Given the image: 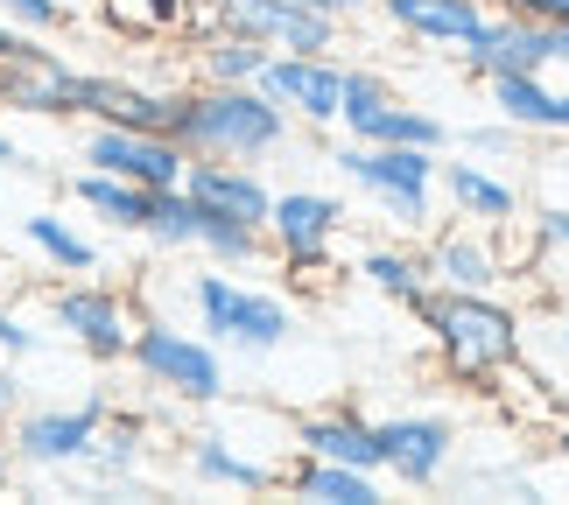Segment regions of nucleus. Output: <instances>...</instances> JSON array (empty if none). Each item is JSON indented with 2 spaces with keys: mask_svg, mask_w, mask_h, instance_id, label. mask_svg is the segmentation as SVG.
<instances>
[{
  "mask_svg": "<svg viewBox=\"0 0 569 505\" xmlns=\"http://www.w3.org/2000/svg\"><path fill=\"white\" fill-rule=\"evenodd\" d=\"M408 310L436 337V351H443V365L457 380L492 386L507 372H520V316L499 302V289H436L429 281Z\"/></svg>",
  "mask_w": 569,
  "mask_h": 505,
  "instance_id": "f257e3e1",
  "label": "nucleus"
},
{
  "mask_svg": "<svg viewBox=\"0 0 569 505\" xmlns=\"http://www.w3.org/2000/svg\"><path fill=\"white\" fill-rule=\"evenodd\" d=\"M177 141L218 162H274L296 141V120L260 84H183Z\"/></svg>",
  "mask_w": 569,
  "mask_h": 505,
  "instance_id": "f03ea898",
  "label": "nucleus"
},
{
  "mask_svg": "<svg viewBox=\"0 0 569 505\" xmlns=\"http://www.w3.org/2000/svg\"><path fill=\"white\" fill-rule=\"evenodd\" d=\"M190 316H197V331H204L211 344H226V351H247V358H268V351H281L296 337V310L281 302L274 289H253V281H239L232 267H211L204 260V274H190Z\"/></svg>",
  "mask_w": 569,
  "mask_h": 505,
  "instance_id": "7ed1b4c3",
  "label": "nucleus"
},
{
  "mask_svg": "<svg viewBox=\"0 0 569 505\" xmlns=\"http://www.w3.org/2000/svg\"><path fill=\"white\" fill-rule=\"evenodd\" d=\"M127 365L141 372V386H156L162 401L183 407H218L226 401V344H211L204 331H183L169 316H141L134 344H127Z\"/></svg>",
  "mask_w": 569,
  "mask_h": 505,
  "instance_id": "20e7f679",
  "label": "nucleus"
},
{
  "mask_svg": "<svg viewBox=\"0 0 569 505\" xmlns=\"http://www.w3.org/2000/svg\"><path fill=\"white\" fill-rule=\"evenodd\" d=\"M338 175L352 190L373 196V211L387 218L401 239L415 232H429V218H436V148H373V141H345L338 148Z\"/></svg>",
  "mask_w": 569,
  "mask_h": 505,
  "instance_id": "39448f33",
  "label": "nucleus"
},
{
  "mask_svg": "<svg viewBox=\"0 0 569 505\" xmlns=\"http://www.w3.org/2000/svg\"><path fill=\"white\" fill-rule=\"evenodd\" d=\"M42 316H50V331H63L92 365H127V344H134V302H127L113 281L99 274H71L57 281L50 302H42Z\"/></svg>",
  "mask_w": 569,
  "mask_h": 505,
  "instance_id": "423d86ee",
  "label": "nucleus"
},
{
  "mask_svg": "<svg viewBox=\"0 0 569 505\" xmlns=\"http://www.w3.org/2000/svg\"><path fill=\"white\" fill-rule=\"evenodd\" d=\"M106 414H113V401L106 393H92V401H57V407H21L8 422V450L21 471H84V456H92Z\"/></svg>",
  "mask_w": 569,
  "mask_h": 505,
  "instance_id": "0eeeda50",
  "label": "nucleus"
},
{
  "mask_svg": "<svg viewBox=\"0 0 569 505\" xmlns=\"http://www.w3.org/2000/svg\"><path fill=\"white\" fill-rule=\"evenodd\" d=\"M338 239H345V196H338V190H274L268 253H274L289 274L317 281V274L338 260Z\"/></svg>",
  "mask_w": 569,
  "mask_h": 505,
  "instance_id": "6e6552de",
  "label": "nucleus"
},
{
  "mask_svg": "<svg viewBox=\"0 0 569 505\" xmlns=\"http://www.w3.org/2000/svg\"><path fill=\"white\" fill-rule=\"evenodd\" d=\"M78 162H84V169H106V175H127V183H141V190H177L183 169H190V148H183L177 134H156V127L84 120Z\"/></svg>",
  "mask_w": 569,
  "mask_h": 505,
  "instance_id": "1a4fd4ad",
  "label": "nucleus"
},
{
  "mask_svg": "<svg viewBox=\"0 0 569 505\" xmlns=\"http://www.w3.org/2000/svg\"><path fill=\"white\" fill-rule=\"evenodd\" d=\"M373 435H380V477H393V485H408V492L443 485L450 464H457V422L450 414L408 407V414L373 422Z\"/></svg>",
  "mask_w": 569,
  "mask_h": 505,
  "instance_id": "9d476101",
  "label": "nucleus"
},
{
  "mask_svg": "<svg viewBox=\"0 0 569 505\" xmlns=\"http://www.w3.org/2000/svg\"><path fill=\"white\" fill-rule=\"evenodd\" d=\"M260 92H268L296 127L331 134V127H338V105H345V57H338V50H323V57L274 50L268 71H260Z\"/></svg>",
  "mask_w": 569,
  "mask_h": 505,
  "instance_id": "9b49d317",
  "label": "nucleus"
},
{
  "mask_svg": "<svg viewBox=\"0 0 569 505\" xmlns=\"http://www.w3.org/2000/svg\"><path fill=\"white\" fill-rule=\"evenodd\" d=\"M177 113H183V84H141V78H113V71H78V120L177 134Z\"/></svg>",
  "mask_w": 569,
  "mask_h": 505,
  "instance_id": "f8f14e48",
  "label": "nucleus"
},
{
  "mask_svg": "<svg viewBox=\"0 0 569 505\" xmlns=\"http://www.w3.org/2000/svg\"><path fill=\"white\" fill-rule=\"evenodd\" d=\"M429 281L436 289H499L513 274V253L499 246L492 225H471V218H450V225L429 232Z\"/></svg>",
  "mask_w": 569,
  "mask_h": 505,
  "instance_id": "ddd939ff",
  "label": "nucleus"
},
{
  "mask_svg": "<svg viewBox=\"0 0 569 505\" xmlns=\"http://www.w3.org/2000/svg\"><path fill=\"white\" fill-rule=\"evenodd\" d=\"M0 113L29 120H78V63L42 42L36 57L0 63Z\"/></svg>",
  "mask_w": 569,
  "mask_h": 505,
  "instance_id": "4468645a",
  "label": "nucleus"
},
{
  "mask_svg": "<svg viewBox=\"0 0 569 505\" xmlns=\"http://www.w3.org/2000/svg\"><path fill=\"white\" fill-rule=\"evenodd\" d=\"M436 196L450 204V218H471V225H492V232L520 225V183L499 175L492 162H478V155L436 162Z\"/></svg>",
  "mask_w": 569,
  "mask_h": 505,
  "instance_id": "2eb2a0df",
  "label": "nucleus"
},
{
  "mask_svg": "<svg viewBox=\"0 0 569 505\" xmlns=\"http://www.w3.org/2000/svg\"><path fill=\"white\" fill-rule=\"evenodd\" d=\"M457 63L471 78H492V71H549V29L541 21H520L507 8H486V21L457 42Z\"/></svg>",
  "mask_w": 569,
  "mask_h": 505,
  "instance_id": "dca6fc26",
  "label": "nucleus"
},
{
  "mask_svg": "<svg viewBox=\"0 0 569 505\" xmlns=\"http://www.w3.org/2000/svg\"><path fill=\"white\" fill-rule=\"evenodd\" d=\"M183 190H190L204 211H218V218H239V225H260V232H268L274 183L260 175V162H218V155H190V169H183Z\"/></svg>",
  "mask_w": 569,
  "mask_h": 505,
  "instance_id": "f3484780",
  "label": "nucleus"
},
{
  "mask_svg": "<svg viewBox=\"0 0 569 505\" xmlns=\"http://www.w3.org/2000/svg\"><path fill=\"white\" fill-rule=\"evenodd\" d=\"M183 471L204 492H274L281 485V464H274V456H247L226 428H197L190 450H183Z\"/></svg>",
  "mask_w": 569,
  "mask_h": 505,
  "instance_id": "a211bd4d",
  "label": "nucleus"
},
{
  "mask_svg": "<svg viewBox=\"0 0 569 505\" xmlns=\"http://www.w3.org/2000/svg\"><path fill=\"white\" fill-rule=\"evenodd\" d=\"M373 8L393 36L415 42V50H450L457 57V42L486 21L492 0H373Z\"/></svg>",
  "mask_w": 569,
  "mask_h": 505,
  "instance_id": "6ab92c4d",
  "label": "nucleus"
},
{
  "mask_svg": "<svg viewBox=\"0 0 569 505\" xmlns=\"http://www.w3.org/2000/svg\"><path fill=\"white\" fill-rule=\"evenodd\" d=\"M296 450L302 456H331V464H352V471H380V435H373V422H366L352 401L296 414Z\"/></svg>",
  "mask_w": 569,
  "mask_h": 505,
  "instance_id": "aec40b11",
  "label": "nucleus"
},
{
  "mask_svg": "<svg viewBox=\"0 0 569 505\" xmlns=\"http://www.w3.org/2000/svg\"><path fill=\"white\" fill-rule=\"evenodd\" d=\"M281 492L310 498V505H380V471H352V464H331V456H302L281 464Z\"/></svg>",
  "mask_w": 569,
  "mask_h": 505,
  "instance_id": "412c9836",
  "label": "nucleus"
},
{
  "mask_svg": "<svg viewBox=\"0 0 569 505\" xmlns=\"http://www.w3.org/2000/svg\"><path fill=\"white\" fill-rule=\"evenodd\" d=\"M486 84V113H499L520 134H556V84L549 71H492Z\"/></svg>",
  "mask_w": 569,
  "mask_h": 505,
  "instance_id": "4be33fe9",
  "label": "nucleus"
},
{
  "mask_svg": "<svg viewBox=\"0 0 569 505\" xmlns=\"http://www.w3.org/2000/svg\"><path fill=\"white\" fill-rule=\"evenodd\" d=\"M268 42L239 36V29H211L190 42V84H260V71H268Z\"/></svg>",
  "mask_w": 569,
  "mask_h": 505,
  "instance_id": "5701e85b",
  "label": "nucleus"
},
{
  "mask_svg": "<svg viewBox=\"0 0 569 505\" xmlns=\"http://www.w3.org/2000/svg\"><path fill=\"white\" fill-rule=\"evenodd\" d=\"M63 190H71V204L84 218H99L106 232H141V218H148V190L127 183V175H106V169H84L78 162V175Z\"/></svg>",
  "mask_w": 569,
  "mask_h": 505,
  "instance_id": "b1692460",
  "label": "nucleus"
},
{
  "mask_svg": "<svg viewBox=\"0 0 569 505\" xmlns=\"http://www.w3.org/2000/svg\"><path fill=\"white\" fill-rule=\"evenodd\" d=\"M352 274L366 281L373 295H387V302H408L429 289V253L422 246H408V239H380V246H366L359 260H352Z\"/></svg>",
  "mask_w": 569,
  "mask_h": 505,
  "instance_id": "393cba45",
  "label": "nucleus"
},
{
  "mask_svg": "<svg viewBox=\"0 0 569 505\" xmlns=\"http://www.w3.org/2000/svg\"><path fill=\"white\" fill-rule=\"evenodd\" d=\"M21 239H29V253L50 274H99V239L78 232L63 211H29L21 218Z\"/></svg>",
  "mask_w": 569,
  "mask_h": 505,
  "instance_id": "a878e982",
  "label": "nucleus"
},
{
  "mask_svg": "<svg viewBox=\"0 0 569 505\" xmlns=\"http://www.w3.org/2000/svg\"><path fill=\"white\" fill-rule=\"evenodd\" d=\"M359 141H373V148H436V155H443V148H450V120L393 92L380 113L366 120V134H359Z\"/></svg>",
  "mask_w": 569,
  "mask_h": 505,
  "instance_id": "bb28decb",
  "label": "nucleus"
},
{
  "mask_svg": "<svg viewBox=\"0 0 569 505\" xmlns=\"http://www.w3.org/2000/svg\"><path fill=\"white\" fill-rule=\"evenodd\" d=\"M197 232H204V204L177 183V190H148V218H141V239L156 253H197Z\"/></svg>",
  "mask_w": 569,
  "mask_h": 505,
  "instance_id": "cd10ccee",
  "label": "nucleus"
},
{
  "mask_svg": "<svg viewBox=\"0 0 569 505\" xmlns=\"http://www.w3.org/2000/svg\"><path fill=\"white\" fill-rule=\"evenodd\" d=\"M141 456H148V422H141V414H106V428H99L92 456H84V471H92L99 485H127V477L141 471Z\"/></svg>",
  "mask_w": 569,
  "mask_h": 505,
  "instance_id": "c85d7f7f",
  "label": "nucleus"
},
{
  "mask_svg": "<svg viewBox=\"0 0 569 505\" xmlns=\"http://www.w3.org/2000/svg\"><path fill=\"white\" fill-rule=\"evenodd\" d=\"M197 253L211 260V267H260L268 260V232L260 225H239V218H218V211H204V232H197Z\"/></svg>",
  "mask_w": 569,
  "mask_h": 505,
  "instance_id": "c756f323",
  "label": "nucleus"
},
{
  "mask_svg": "<svg viewBox=\"0 0 569 505\" xmlns=\"http://www.w3.org/2000/svg\"><path fill=\"white\" fill-rule=\"evenodd\" d=\"M387 99H393V84H387L380 71H366V63H345V105H338V134H345V141H359V134H366V120H373Z\"/></svg>",
  "mask_w": 569,
  "mask_h": 505,
  "instance_id": "7c9ffc66",
  "label": "nucleus"
},
{
  "mask_svg": "<svg viewBox=\"0 0 569 505\" xmlns=\"http://www.w3.org/2000/svg\"><path fill=\"white\" fill-rule=\"evenodd\" d=\"M190 0H106V21L120 36H177Z\"/></svg>",
  "mask_w": 569,
  "mask_h": 505,
  "instance_id": "2f4dec72",
  "label": "nucleus"
},
{
  "mask_svg": "<svg viewBox=\"0 0 569 505\" xmlns=\"http://www.w3.org/2000/svg\"><path fill=\"white\" fill-rule=\"evenodd\" d=\"M450 141L465 148V155H478V162H513V155H528V141L535 134H520V127H507V120H471V127H450Z\"/></svg>",
  "mask_w": 569,
  "mask_h": 505,
  "instance_id": "473e14b6",
  "label": "nucleus"
},
{
  "mask_svg": "<svg viewBox=\"0 0 569 505\" xmlns=\"http://www.w3.org/2000/svg\"><path fill=\"white\" fill-rule=\"evenodd\" d=\"M0 14L21 21V29H36V36H57V29H71V21H78L71 0H0Z\"/></svg>",
  "mask_w": 569,
  "mask_h": 505,
  "instance_id": "72a5a7b5",
  "label": "nucleus"
},
{
  "mask_svg": "<svg viewBox=\"0 0 569 505\" xmlns=\"http://www.w3.org/2000/svg\"><path fill=\"white\" fill-rule=\"evenodd\" d=\"M36 351H42V331L14 310L8 295H0V358H14V365H21V358H36Z\"/></svg>",
  "mask_w": 569,
  "mask_h": 505,
  "instance_id": "f704fd0d",
  "label": "nucleus"
},
{
  "mask_svg": "<svg viewBox=\"0 0 569 505\" xmlns=\"http://www.w3.org/2000/svg\"><path fill=\"white\" fill-rule=\"evenodd\" d=\"M492 8H507L520 21H541V29H562L569 21V0H492Z\"/></svg>",
  "mask_w": 569,
  "mask_h": 505,
  "instance_id": "c9c22d12",
  "label": "nucleus"
},
{
  "mask_svg": "<svg viewBox=\"0 0 569 505\" xmlns=\"http://www.w3.org/2000/svg\"><path fill=\"white\" fill-rule=\"evenodd\" d=\"M535 239L556 246V253H569V204H541L535 211Z\"/></svg>",
  "mask_w": 569,
  "mask_h": 505,
  "instance_id": "e433bc0d",
  "label": "nucleus"
},
{
  "mask_svg": "<svg viewBox=\"0 0 569 505\" xmlns=\"http://www.w3.org/2000/svg\"><path fill=\"white\" fill-rule=\"evenodd\" d=\"M29 407V386H21V372H14V358H0V428L14 422V414Z\"/></svg>",
  "mask_w": 569,
  "mask_h": 505,
  "instance_id": "4c0bfd02",
  "label": "nucleus"
},
{
  "mask_svg": "<svg viewBox=\"0 0 569 505\" xmlns=\"http://www.w3.org/2000/svg\"><path fill=\"white\" fill-rule=\"evenodd\" d=\"M302 8H317V14H331V21H352V14L373 8V0H302Z\"/></svg>",
  "mask_w": 569,
  "mask_h": 505,
  "instance_id": "58836bf2",
  "label": "nucleus"
},
{
  "mask_svg": "<svg viewBox=\"0 0 569 505\" xmlns=\"http://www.w3.org/2000/svg\"><path fill=\"white\" fill-rule=\"evenodd\" d=\"M549 71H569V21L549 29Z\"/></svg>",
  "mask_w": 569,
  "mask_h": 505,
  "instance_id": "ea45409f",
  "label": "nucleus"
},
{
  "mask_svg": "<svg viewBox=\"0 0 569 505\" xmlns=\"http://www.w3.org/2000/svg\"><path fill=\"white\" fill-rule=\"evenodd\" d=\"M14 477H21V464H14V450H8V428H0V492H14Z\"/></svg>",
  "mask_w": 569,
  "mask_h": 505,
  "instance_id": "a19ab883",
  "label": "nucleus"
},
{
  "mask_svg": "<svg viewBox=\"0 0 569 505\" xmlns=\"http://www.w3.org/2000/svg\"><path fill=\"white\" fill-rule=\"evenodd\" d=\"M21 162H29V155L14 148V134H0V169H21Z\"/></svg>",
  "mask_w": 569,
  "mask_h": 505,
  "instance_id": "79ce46f5",
  "label": "nucleus"
},
{
  "mask_svg": "<svg viewBox=\"0 0 569 505\" xmlns=\"http://www.w3.org/2000/svg\"><path fill=\"white\" fill-rule=\"evenodd\" d=\"M556 134H569V92H556Z\"/></svg>",
  "mask_w": 569,
  "mask_h": 505,
  "instance_id": "37998d69",
  "label": "nucleus"
},
{
  "mask_svg": "<svg viewBox=\"0 0 569 505\" xmlns=\"http://www.w3.org/2000/svg\"><path fill=\"white\" fill-rule=\"evenodd\" d=\"M556 351H562V358H569V310L556 316Z\"/></svg>",
  "mask_w": 569,
  "mask_h": 505,
  "instance_id": "c03bdc74",
  "label": "nucleus"
},
{
  "mask_svg": "<svg viewBox=\"0 0 569 505\" xmlns=\"http://www.w3.org/2000/svg\"><path fill=\"white\" fill-rule=\"evenodd\" d=\"M8 281H14V267H8V253H0V295H8Z\"/></svg>",
  "mask_w": 569,
  "mask_h": 505,
  "instance_id": "a18cd8bd",
  "label": "nucleus"
},
{
  "mask_svg": "<svg viewBox=\"0 0 569 505\" xmlns=\"http://www.w3.org/2000/svg\"><path fill=\"white\" fill-rule=\"evenodd\" d=\"M556 450H562V456H569V428H562V435H556Z\"/></svg>",
  "mask_w": 569,
  "mask_h": 505,
  "instance_id": "49530a36",
  "label": "nucleus"
}]
</instances>
